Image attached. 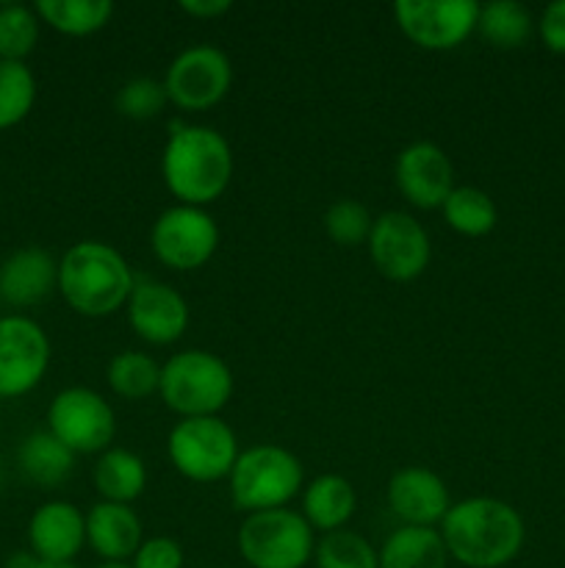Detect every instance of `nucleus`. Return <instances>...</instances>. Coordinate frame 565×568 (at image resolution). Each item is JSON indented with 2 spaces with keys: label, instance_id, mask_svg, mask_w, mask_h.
<instances>
[{
  "label": "nucleus",
  "instance_id": "obj_1",
  "mask_svg": "<svg viewBox=\"0 0 565 568\" xmlns=\"http://www.w3.org/2000/svg\"><path fill=\"white\" fill-rule=\"evenodd\" d=\"M449 558L469 568H499L518 558L526 527L513 505L493 497L454 503L441 521Z\"/></svg>",
  "mask_w": 565,
  "mask_h": 568
},
{
  "label": "nucleus",
  "instance_id": "obj_2",
  "mask_svg": "<svg viewBox=\"0 0 565 568\" xmlns=\"http://www.w3.org/2000/svg\"><path fill=\"white\" fill-rule=\"evenodd\" d=\"M170 131L161 153V178L181 205L205 209L230 186V144L208 125H175Z\"/></svg>",
  "mask_w": 565,
  "mask_h": 568
},
{
  "label": "nucleus",
  "instance_id": "obj_3",
  "mask_svg": "<svg viewBox=\"0 0 565 568\" xmlns=\"http://www.w3.org/2000/svg\"><path fill=\"white\" fill-rule=\"evenodd\" d=\"M136 277L116 247L78 242L59 261V292L75 314L103 320L125 308Z\"/></svg>",
  "mask_w": 565,
  "mask_h": 568
},
{
  "label": "nucleus",
  "instance_id": "obj_4",
  "mask_svg": "<svg viewBox=\"0 0 565 568\" xmlns=\"http://www.w3.org/2000/svg\"><path fill=\"white\" fill-rule=\"evenodd\" d=\"M158 394L181 419L219 416L233 397V372L208 349H183L161 366Z\"/></svg>",
  "mask_w": 565,
  "mask_h": 568
},
{
  "label": "nucleus",
  "instance_id": "obj_5",
  "mask_svg": "<svg viewBox=\"0 0 565 568\" xmlns=\"http://www.w3.org/2000/svg\"><path fill=\"white\" fill-rule=\"evenodd\" d=\"M230 499L238 510H280L302 491L305 469L299 458L277 444L242 449L230 477Z\"/></svg>",
  "mask_w": 565,
  "mask_h": 568
},
{
  "label": "nucleus",
  "instance_id": "obj_6",
  "mask_svg": "<svg viewBox=\"0 0 565 568\" xmlns=\"http://www.w3.org/2000/svg\"><path fill=\"white\" fill-rule=\"evenodd\" d=\"M314 549V530L297 510L249 514L238 530V552L253 568H305Z\"/></svg>",
  "mask_w": 565,
  "mask_h": 568
},
{
  "label": "nucleus",
  "instance_id": "obj_7",
  "mask_svg": "<svg viewBox=\"0 0 565 568\" xmlns=\"http://www.w3.org/2000/svg\"><path fill=\"white\" fill-rule=\"evenodd\" d=\"M172 466L192 483H216L230 477L238 455V438L219 416L181 419L166 438Z\"/></svg>",
  "mask_w": 565,
  "mask_h": 568
},
{
  "label": "nucleus",
  "instance_id": "obj_8",
  "mask_svg": "<svg viewBox=\"0 0 565 568\" xmlns=\"http://www.w3.org/2000/svg\"><path fill=\"white\" fill-rule=\"evenodd\" d=\"M48 430L75 455H103L116 433L114 408L94 388H64L50 399Z\"/></svg>",
  "mask_w": 565,
  "mask_h": 568
},
{
  "label": "nucleus",
  "instance_id": "obj_9",
  "mask_svg": "<svg viewBox=\"0 0 565 568\" xmlns=\"http://www.w3.org/2000/svg\"><path fill=\"white\" fill-rule=\"evenodd\" d=\"M155 258L175 272H194L208 264L219 247V225L205 209L172 205L161 211L150 231Z\"/></svg>",
  "mask_w": 565,
  "mask_h": 568
},
{
  "label": "nucleus",
  "instance_id": "obj_10",
  "mask_svg": "<svg viewBox=\"0 0 565 568\" xmlns=\"http://www.w3.org/2000/svg\"><path fill=\"white\" fill-rule=\"evenodd\" d=\"M233 83L230 59L214 44H192L166 67L164 89L183 111H208L225 100Z\"/></svg>",
  "mask_w": 565,
  "mask_h": 568
},
{
  "label": "nucleus",
  "instance_id": "obj_11",
  "mask_svg": "<svg viewBox=\"0 0 565 568\" xmlns=\"http://www.w3.org/2000/svg\"><path fill=\"white\" fill-rule=\"evenodd\" d=\"M50 338L37 320L22 314L0 316V399H20L44 381Z\"/></svg>",
  "mask_w": 565,
  "mask_h": 568
},
{
  "label": "nucleus",
  "instance_id": "obj_12",
  "mask_svg": "<svg viewBox=\"0 0 565 568\" xmlns=\"http://www.w3.org/2000/svg\"><path fill=\"white\" fill-rule=\"evenodd\" d=\"M397 26L415 48L454 50L476 31L480 3L474 0H397Z\"/></svg>",
  "mask_w": 565,
  "mask_h": 568
},
{
  "label": "nucleus",
  "instance_id": "obj_13",
  "mask_svg": "<svg viewBox=\"0 0 565 568\" xmlns=\"http://www.w3.org/2000/svg\"><path fill=\"white\" fill-rule=\"evenodd\" d=\"M369 255L382 277L393 283L415 281L430 264V236L408 211H386L369 233Z\"/></svg>",
  "mask_w": 565,
  "mask_h": 568
},
{
  "label": "nucleus",
  "instance_id": "obj_14",
  "mask_svg": "<svg viewBox=\"0 0 565 568\" xmlns=\"http://www.w3.org/2000/svg\"><path fill=\"white\" fill-rule=\"evenodd\" d=\"M127 320L133 333L153 347L181 342L188 327V305L170 283L138 277L127 300Z\"/></svg>",
  "mask_w": 565,
  "mask_h": 568
},
{
  "label": "nucleus",
  "instance_id": "obj_15",
  "mask_svg": "<svg viewBox=\"0 0 565 568\" xmlns=\"http://www.w3.org/2000/svg\"><path fill=\"white\" fill-rule=\"evenodd\" d=\"M393 178L402 197L421 211L441 209L454 189L452 161L432 142L408 144L399 153Z\"/></svg>",
  "mask_w": 565,
  "mask_h": 568
},
{
  "label": "nucleus",
  "instance_id": "obj_16",
  "mask_svg": "<svg viewBox=\"0 0 565 568\" xmlns=\"http://www.w3.org/2000/svg\"><path fill=\"white\" fill-rule=\"evenodd\" d=\"M28 547L48 564H72L86 547V516L66 499L39 505L28 521Z\"/></svg>",
  "mask_w": 565,
  "mask_h": 568
},
{
  "label": "nucleus",
  "instance_id": "obj_17",
  "mask_svg": "<svg viewBox=\"0 0 565 568\" xmlns=\"http://www.w3.org/2000/svg\"><path fill=\"white\" fill-rule=\"evenodd\" d=\"M388 508L408 527H441L452 508L449 488L424 466H404L388 480Z\"/></svg>",
  "mask_w": 565,
  "mask_h": 568
},
{
  "label": "nucleus",
  "instance_id": "obj_18",
  "mask_svg": "<svg viewBox=\"0 0 565 568\" xmlns=\"http://www.w3.org/2000/svg\"><path fill=\"white\" fill-rule=\"evenodd\" d=\"M59 292V261L44 247H20L0 261V303L33 308Z\"/></svg>",
  "mask_w": 565,
  "mask_h": 568
},
{
  "label": "nucleus",
  "instance_id": "obj_19",
  "mask_svg": "<svg viewBox=\"0 0 565 568\" xmlns=\"http://www.w3.org/2000/svg\"><path fill=\"white\" fill-rule=\"evenodd\" d=\"M144 541L142 519L131 505H92L86 514V544L103 564H127Z\"/></svg>",
  "mask_w": 565,
  "mask_h": 568
},
{
  "label": "nucleus",
  "instance_id": "obj_20",
  "mask_svg": "<svg viewBox=\"0 0 565 568\" xmlns=\"http://www.w3.org/2000/svg\"><path fill=\"white\" fill-rule=\"evenodd\" d=\"M358 508V497L347 477L341 475H319L305 486L302 494V516L310 530L336 532L347 527Z\"/></svg>",
  "mask_w": 565,
  "mask_h": 568
},
{
  "label": "nucleus",
  "instance_id": "obj_21",
  "mask_svg": "<svg viewBox=\"0 0 565 568\" xmlns=\"http://www.w3.org/2000/svg\"><path fill=\"white\" fill-rule=\"evenodd\" d=\"M78 455L66 449L50 430H37L22 438L17 449V464L20 471L39 488H59L61 483L70 480L75 469Z\"/></svg>",
  "mask_w": 565,
  "mask_h": 568
},
{
  "label": "nucleus",
  "instance_id": "obj_22",
  "mask_svg": "<svg viewBox=\"0 0 565 568\" xmlns=\"http://www.w3.org/2000/svg\"><path fill=\"white\" fill-rule=\"evenodd\" d=\"M449 552L438 527L402 525L386 538L380 568H446Z\"/></svg>",
  "mask_w": 565,
  "mask_h": 568
},
{
  "label": "nucleus",
  "instance_id": "obj_23",
  "mask_svg": "<svg viewBox=\"0 0 565 568\" xmlns=\"http://www.w3.org/2000/svg\"><path fill=\"white\" fill-rule=\"evenodd\" d=\"M94 488L103 503L131 505L147 488V466L136 453L122 447L105 449L94 464Z\"/></svg>",
  "mask_w": 565,
  "mask_h": 568
},
{
  "label": "nucleus",
  "instance_id": "obj_24",
  "mask_svg": "<svg viewBox=\"0 0 565 568\" xmlns=\"http://www.w3.org/2000/svg\"><path fill=\"white\" fill-rule=\"evenodd\" d=\"M33 9L44 26L64 37H92L103 31L114 14L111 0H39Z\"/></svg>",
  "mask_w": 565,
  "mask_h": 568
},
{
  "label": "nucleus",
  "instance_id": "obj_25",
  "mask_svg": "<svg viewBox=\"0 0 565 568\" xmlns=\"http://www.w3.org/2000/svg\"><path fill=\"white\" fill-rule=\"evenodd\" d=\"M532 28H535V20H532L530 9L524 3H515V0H491V3L480 6L476 31L493 48H521L532 37Z\"/></svg>",
  "mask_w": 565,
  "mask_h": 568
},
{
  "label": "nucleus",
  "instance_id": "obj_26",
  "mask_svg": "<svg viewBox=\"0 0 565 568\" xmlns=\"http://www.w3.org/2000/svg\"><path fill=\"white\" fill-rule=\"evenodd\" d=\"M443 220L454 233L469 239L487 236L496 227L499 211L491 194L476 186H454L446 203L441 205Z\"/></svg>",
  "mask_w": 565,
  "mask_h": 568
},
{
  "label": "nucleus",
  "instance_id": "obj_27",
  "mask_svg": "<svg viewBox=\"0 0 565 568\" xmlns=\"http://www.w3.org/2000/svg\"><path fill=\"white\" fill-rule=\"evenodd\" d=\"M105 381L116 397L127 399V403H142V399L158 394L161 366L142 349H125L111 358Z\"/></svg>",
  "mask_w": 565,
  "mask_h": 568
},
{
  "label": "nucleus",
  "instance_id": "obj_28",
  "mask_svg": "<svg viewBox=\"0 0 565 568\" xmlns=\"http://www.w3.org/2000/svg\"><path fill=\"white\" fill-rule=\"evenodd\" d=\"M37 78L20 61H0V131L20 125L37 103Z\"/></svg>",
  "mask_w": 565,
  "mask_h": 568
},
{
  "label": "nucleus",
  "instance_id": "obj_29",
  "mask_svg": "<svg viewBox=\"0 0 565 568\" xmlns=\"http://www.w3.org/2000/svg\"><path fill=\"white\" fill-rule=\"evenodd\" d=\"M39 31H42V20H39L33 6H0V61H20V64H25L28 55L37 50Z\"/></svg>",
  "mask_w": 565,
  "mask_h": 568
},
{
  "label": "nucleus",
  "instance_id": "obj_30",
  "mask_svg": "<svg viewBox=\"0 0 565 568\" xmlns=\"http://www.w3.org/2000/svg\"><path fill=\"white\" fill-rule=\"evenodd\" d=\"M316 568H380V552L360 532H325L314 549Z\"/></svg>",
  "mask_w": 565,
  "mask_h": 568
},
{
  "label": "nucleus",
  "instance_id": "obj_31",
  "mask_svg": "<svg viewBox=\"0 0 565 568\" xmlns=\"http://www.w3.org/2000/svg\"><path fill=\"white\" fill-rule=\"evenodd\" d=\"M374 220H371L369 209L358 200H336L330 209L325 211V231L338 247H358V244L369 242V233Z\"/></svg>",
  "mask_w": 565,
  "mask_h": 568
},
{
  "label": "nucleus",
  "instance_id": "obj_32",
  "mask_svg": "<svg viewBox=\"0 0 565 568\" xmlns=\"http://www.w3.org/2000/svg\"><path fill=\"white\" fill-rule=\"evenodd\" d=\"M166 103H170V98H166L164 81L147 75L131 78L127 83H122L120 92H116L114 98L116 111H120L122 116H127V120L136 122L158 116L161 111L166 109Z\"/></svg>",
  "mask_w": 565,
  "mask_h": 568
},
{
  "label": "nucleus",
  "instance_id": "obj_33",
  "mask_svg": "<svg viewBox=\"0 0 565 568\" xmlns=\"http://www.w3.org/2000/svg\"><path fill=\"white\" fill-rule=\"evenodd\" d=\"M133 568H183L181 544L166 536L144 538L138 552L131 560Z\"/></svg>",
  "mask_w": 565,
  "mask_h": 568
},
{
  "label": "nucleus",
  "instance_id": "obj_34",
  "mask_svg": "<svg viewBox=\"0 0 565 568\" xmlns=\"http://www.w3.org/2000/svg\"><path fill=\"white\" fill-rule=\"evenodd\" d=\"M537 33H541L543 44L552 53L565 55V0H554L543 9L541 22H537Z\"/></svg>",
  "mask_w": 565,
  "mask_h": 568
},
{
  "label": "nucleus",
  "instance_id": "obj_35",
  "mask_svg": "<svg viewBox=\"0 0 565 568\" xmlns=\"http://www.w3.org/2000/svg\"><path fill=\"white\" fill-rule=\"evenodd\" d=\"M181 9L194 20H219L233 9L230 0H183Z\"/></svg>",
  "mask_w": 565,
  "mask_h": 568
},
{
  "label": "nucleus",
  "instance_id": "obj_36",
  "mask_svg": "<svg viewBox=\"0 0 565 568\" xmlns=\"http://www.w3.org/2000/svg\"><path fill=\"white\" fill-rule=\"evenodd\" d=\"M39 558L28 549V552H14L9 560H6V568H37Z\"/></svg>",
  "mask_w": 565,
  "mask_h": 568
},
{
  "label": "nucleus",
  "instance_id": "obj_37",
  "mask_svg": "<svg viewBox=\"0 0 565 568\" xmlns=\"http://www.w3.org/2000/svg\"><path fill=\"white\" fill-rule=\"evenodd\" d=\"M37 568H78L75 564H48V560H39Z\"/></svg>",
  "mask_w": 565,
  "mask_h": 568
},
{
  "label": "nucleus",
  "instance_id": "obj_38",
  "mask_svg": "<svg viewBox=\"0 0 565 568\" xmlns=\"http://www.w3.org/2000/svg\"><path fill=\"white\" fill-rule=\"evenodd\" d=\"M94 568H133L131 564H100V566H94Z\"/></svg>",
  "mask_w": 565,
  "mask_h": 568
},
{
  "label": "nucleus",
  "instance_id": "obj_39",
  "mask_svg": "<svg viewBox=\"0 0 565 568\" xmlns=\"http://www.w3.org/2000/svg\"><path fill=\"white\" fill-rule=\"evenodd\" d=\"M205 568H216V566H205Z\"/></svg>",
  "mask_w": 565,
  "mask_h": 568
}]
</instances>
